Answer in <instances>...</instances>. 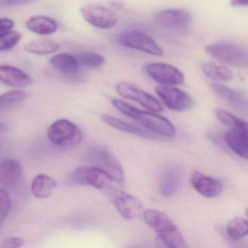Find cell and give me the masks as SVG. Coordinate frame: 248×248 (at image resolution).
<instances>
[{
  "label": "cell",
  "instance_id": "obj_22",
  "mask_svg": "<svg viewBox=\"0 0 248 248\" xmlns=\"http://www.w3.org/2000/svg\"><path fill=\"white\" fill-rule=\"evenodd\" d=\"M50 64L55 69L66 75L78 72L81 66L77 56L65 52L54 55L51 58Z\"/></svg>",
  "mask_w": 248,
  "mask_h": 248
},
{
  "label": "cell",
  "instance_id": "obj_11",
  "mask_svg": "<svg viewBox=\"0 0 248 248\" xmlns=\"http://www.w3.org/2000/svg\"><path fill=\"white\" fill-rule=\"evenodd\" d=\"M116 91L124 99L134 100L153 112H160L163 110V106L157 99L133 83L120 82L116 85Z\"/></svg>",
  "mask_w": 248,
  "mask_h": 248
},
{
  "label": "cell",
  "instance_id": "obj_7",
  "mask_svg": "<svg viewBox=\"0 0 248 248\" xmlns=\"http://www.w3.org/2000/svg\"><path fill=\"white\" fill-rule=\"evenodd\" d=\"M68 182L72 185H88L103 192L113 183L108 175L93 166L78 167L70 175Z\"/></svg>",
  "mask_w": 248,
  "mask_h": 248
},
{
  "label": "cell",
  "instance_id": "obj_29",
  "mask_svg": "<svg viewBox=\"0 0 248 248\" xmlns=\"http://www.w3.org/2000/svg\"><path fill=\"white\" fill-rule=\"evenodd\" d=\"M21 38V33L17 31L10 30L0 33V52L12 49L18 44Z\"/></svg>",
  "mask_w": 248,
  "mask_h": 248
},
{
  "label": "cell",
  "instance_id": "obj_21",
  "mask_svg": "<svg viewBox=\"0 0 248 248\" xmlns=\"http://www.w3.org/2000/svg\"><path fill=\"white\" fill-rule=\"evenodd\" d=\"M26 26L29 31L40 35H49L58 30L55 19L46 16H34L28 19Z\"/></svg>",
  "mask_w": 248,
  "mask_h": 248
},
{
  "label": "cell",
  "instance_id": "obj_8",
  "mask_svg": "<svg viewBox=\"0 0 248 248\" xmlns=\"http://www.w3.org/2000/svg\"><path fill=\"white\" fill-rule=\"evenodd\" d=\"M80 11L87 23L98 29H112L119 22V17L111 9L100 4L83 6Z\"/></svg>",
  "mask_w": 248,
  "mask_h": 248
},
{
  "label": "cell",
  "instance_id": "obj_33",
  "mask_svg": "<svg viewBox=\"0 0 248 248\" xmlns=\"http://www.w3.org/2000/svg\"><path fill=\"white\" fill-rule=\"evenodd\" d=\"M14 27V21L10 18H0V33L8 32Z\"/></svg>",
  "mask_w": 248,
  "mask_h": 248
},
{
  "label": "cell",
  "instance_id": "obj_16",
  "mask_svg": "<svg viewBox=\"0 0 248 248\" xmlns=\"http://www.w3.org/2000/svg\"><path fill=\"white\" fill-rule=\"evenodd\" d=\"M213 91L229 104L240 112L248 114V98L240 92L220 83H212Z\"/></svg>",
  "mask_w": 248,
  "mask_h": 248
},
{
  "label": "cell",
  "instance_id": "obj_10",
  "mask_svg": "<svg viewBox=\"0 0 248 248\" xmlns=\"http://www.w3.org/2000/svg\"><path fill=\"white\" fill-rule=\"evenodd\" d=\"M119 42L125 48L137 50L150 55L161 56L164 54L161 47L153 38L140 31L125 32L119 36Z\"/></svg>",
  "mask_w": 248,
  "mask_h": 248
},
{
  "label": "cell",
  "instance_id": "obj_30",
  "mask_svg": "<svg viewBox=\"0 0 248 248\" xmlns=\"http://www.w3.org/2000/svg\"><path fill=\"white\" fill-rule=\"evenodd\" d=\"M11 209V199L8 192L0 188V228L8 216Z\"/></svg>",
  "mask_w": 248,
  "mask_h": 248
},
{
  "label": "cell",
  "instance_id": "obj_20",
  "mask_svg": "<svg viewBox=\"0 0 248 248\" xmlns=\"http://www.w3.org/2000/svg\"><path fill=\"white\" fill-rule=\"evenodd\" d=\"M22 175V165L18 160L6 158L0 161V186L14 184Z\"/></svg>",
  "mask_w": 248,
  "mask_h": 248
},
{
  "label": "cell",
  "instance_id": "obj_37",
  "mask_svg": "<svg viewBox=\"0 0 248 248\" xmlns=\"http://www.w3.org/2000/svg\"><path fill=\"white\" fill-rule=\"evenodd\" d=\"M129 248H144L141 247V246H133V247Z\"/></svg>",
  "mask_w": 248,
  "mask_h": 248
},
{
  "label": "cell",
  "instance_id": "obj_28",
  "mask_svg": "<svg viewBox=\"0 0 248 248\" xmlns=\"http://www.w3.org/2000/svg\"><path fill=\"white\" fill-rule=\"evenodd\" d=\"M80 65L89 68H96L104 64L103 55L94 52H83L77 55Z\"/></svg>",
  "mask_w": 248,
  "mask_h": 248
},
{
  "label": "cell",
  "instance_id": "obj_1",
  "mask_svg": "<svg viewBox=\"0 0 248 248\" xmlns=\"http://www.w3.org/2000/svg\"><path fill=\"white\" fill-rule=\"evenodd\" d=\"M111 102L113 106L121 113L138 122L150 132L168 138H172L176 135L174 125L164 116L155 112L137 109L120 99H113Z\"/></svg>",
  "mask_w": 248,
  "mask_h": 248
},
{
  "label": "cell",
  "instance_id": "obj_17",
  "mask_svg": "<svg viewBox=\"0 0 248 248\" xmlns=\"http://www.w3.org/2000/svg\"><path fill=\"white\" fill-rule=\"evenodd\" d=\"M0 82L10 87H25L33 83V79L20 68L0 65Z\"/></svg>",
  "mask_w": 248,
  "mask_h": 248
},
{
  "label": "cell",
  "instance_id": "obj_19",
  "mask_svg": "<svg viewBox=\"0 0 248 248\" xmlns=\"http://www.w3.org/2000/svg\"><path fill=\"white\" fill-rule=\"evenodd\" d=\"M181 182V172L176 166L166 168L160 176L159 189L165 198L173 196L179 189Z\"/></svg>",
  "mask_w": 248,
  "mask_h": 248
},
{
  "label": "cell",
  "instance_id": "obj_36",
  "mask_svg": "<svg viewBox=\"0 0 248 248\" xmlns=\"http://www.w3.org/2000/svg\"><path fill=\"white\" fill-rule=\"evenodd\" d=\"M155 244L156 248H169L163 242H162L158 237L156 239Z\"/></svg>",
  "mask_w": 248,
  "mask_h": 248
},
{
  "label": "cell",
  "instance_id": "obj_12",
  "mask_svg": "<svg viewBox=\"0 0 248 248\" xmlns=\"http://www.w3.org/2000/svg\"><path fill=\"white\" fill-rule=\"evenodd\" d=\"M145 71L150 78L161 85H179L185 81V76L179 68L166 63H150L145 66Z\"/></svg>",
  "mask_w": 248,
  "mask_h": 248
},
{
  "label": "cell",
  "instance_id": "obj_31",
  "mask_svg": "<svg viewBox=\"0 0 248 248\" xmlns=\"http://www.w3.org/2000/svg\"><path fill=\"white\" fill-rule=\"evenodd\" d=\"M23 243L24 240L21 237H10L1 242L0 248H20L23 246Z\"/></svg>",
  "mask_w": 248,
  "mask_h": 248
},
{
  "label": "cell",
  "instance_id": "obj_15",
  "mask_svg": "<svg viewBox=\"0 0 248 248\" xmlns=\"http://www.w3.org/2000/svg\"><path fill=\"white\" fill-rule=\"evenodd\" d=\"M190 183L200 195L207 198L219 196L224 189V184L221 181L210 177L199 171H194L192 173Z\"/></svg>",
  "mask_w": 248,
  "mask_h": 248
},
{
  "label": "cell",
  "instance_id": "obj_3",
  "mask_svg": "<svg viewBox=\"0 0 248 248\" xmlns=\"http://www.w3.org/2000/svg\"><path fill=\"white\" fill-rule=\"evenodd\" d=\"M86 159L93 167H97L108 175L113 183L123 186L125 174L117 157L110 149L103 145H93L86 150Z\"/></svg>",
  "mask_w": 248,
  "mask_h": 248
},
{
  "label": "cell",
  "instance_id": "obj_26",
  "mask_svg": "<svg viewBox=\"0 0 248 248\" xmlns=\"http://www.w3.org/2000/svg\"><path fill=\"white\" fill-rule=\"evenodd\" d=\"M226 231L232 240H241L248 235V220L241 217L233 218L227 224Z\"/></svg>",
  "mask_w": 248,
  "mask_h": 248
},
{
  "label": "cell",
  "instance_id": "obj_18",
  "mask_svg": "<svg viewBox=\"0 0 248 248\" xmlns=\"http://www.w3.org/2000/svg\"><path fill=\"white\" fill-rule=\"evenodd\" d=\"M101 119L106 125L122 132H127V133L136 135L140 138H146V139H157V137L153 132L146 131L140 127L128 123L112 115L103 114L101 115Z\"/></svg>",
  "mask_w": 248,
  "mask_h": 248
},
{
  "label": "cell",
  "instance_id": "obj_9",
  "mask_svg": "<svg viewBox=\"0 0 248 248\" xmlns=\"http://www.w3.org/2000/svg\"><path fill=\"white\" fill-rule=\"evenodd\" d=\"M155 92L163 104L168 109L175 112L189 110L195 104L193 99L186 92L177 87L166 85L157 86Z\"/></svg>",
  "mask_w": 248,
  "mask_h": 248
},
{
  "label": "cell",
  "instance_id": "obj_35",
  "mask_svg": "<svg viewBox=\"0 0 248 248\" xmlns=\"http://www.w3.org/2000/svg\"><path fill=\"white\" fill-rule=\"evenodd\" d=\"M231 4L235 7H242V6H248V0H234L231 1Z\"/></svg>",
  "mask_w": 248,
  "mask_h": 248
},
{
  "label": "cell",
  "instance_id": "obj_6",
  "mask_svg": "<svg viewBox=\"0 0 248 248\" xmlns=\"http://www.w3.org/2000/svg\"><path fill=\"white\" fill-rule=\"evenodd\" d=\"M118 212L124 218L134 220L144 214V207L140 199L111 185L105 191Z\"/></svg>",
  "mask_w": 248,
  "mask_h": 248
},
{
  "label": "cell",
  "instance_id": "obj_24",
  "mask_svg": "<svg viewBox=\"0 0 248 248\" xmlns=\"http://www.w3.org/2000/svg\"><path fill=\"white\" fill-rule=\"evenodd\" d=\"M59 44L51 39H37L25 45V50L30 53L39 55L53 53L59 50Z\"/></svg>",
  "mask_w": 248,
  "mask_h": 248
},
{
  "label": "cell",
  "instance_id": "obj_5",
  "mask_svg": "<svg viewBox=\"0 0 248 248\" xmlns=\"http://www.w3.org/2000/svg\"><path fill=\"white\" fill-rule=\"evenodd\" d=\"M48 140L54 145L62 147H72L78 145L83 139V132L77 125L68 119L55 121L49 126Z\"/></svg>",
  "mask_w": 248,
  "mask_h": 248
},
{
  "label": "cell",
  "instance_id": "obj_38",
  "mask_svg": "<svg viewBox=\"0 0 248 248\" xmlns=\"http://www.w3.org/2000/svg\"><path fill=\"white\" fill-rule=\"evenodd\" d=\"M246 215H247V217L248 218V208H247V209H246Z\"/></svg>",
  "mask_w": 248,
  "mask_h": 248
},
{
  "label": "cell",
  "instance_id": "obj_27",
  "mask_svg": "<svg viewBox=\"0 0 248 248\" xmlns=\"http://www.w3.org/2000/svg\"><path fill=\"white\" fill-rule=\"evenodd\" d=\"M26 97V93L21 90H11L0 95V112L19 104Z\"/></svg>",
  "mask_w": 248,
  "mask_h": 248
},
{
  "label": "cell",
  "instance_id": "obj_14",
  "mask_svg": "<svg viewBox=\"0 0 248 248\" xmlns=\"http://www.w3.org/2000/svg\"><path fill=\"white\" fill-rule=\"evenodd\" d=\"M192 16L184 9H166L160 10L155 16L157 24L166 29L185 32L190 28Z\"/></svg>",
  "mask_w": 248,
  "mask_h": 248
},
{
  "label": "cell",
  "instance_id": "obj_34",
  "mask_svg": "<svg viewBox=\"0 0 248 248\" xmlns=\"http://www.w3.org/2000/svg\"><path fill=\"white\" fill-rule=\"evenodd\" d=\"M7 131H8V128H7V124L0 122V142L5 137L6 134L7 133Z\"/></svg>",
  "mask_w": 248,
  "mask_h": 248
},
{
  "label": "cell",
  "instance_id": "obj_23",
  "mask_svg": "<svg viewBox=\"0 0 248 248\" xmlns=\"http://www.w3.org/2000/svg\"><path fill=\"white\" fill-rule=\"evenodd\" d=\"M57 187V183L52 178L45 174H39L33 179L31 184V192L38 199L49 198Z\"/></svg>",
  "mask_w": 248,
  "mask_h": 248
},
{
  "label": "cell",
  "instance_id": "obj_25",
  "mask_svg": "<svg viewBox=\"0 0 248 248\" xmlns=\"http://www.w3.org/2000/svg\"><path fill=\"white\" fill-rule=\"evenodd\" d=\"M202 72L211 80L218 82L230 81L233 74L228 68L213 62H205L202 65Z\"/></svg>",
  "mask_w": 248,
  "mask_h": 248
},
{
  "label": "cell",
  "instance_id": "obj_32",
  "mask_svg": "<svg viewBox=\"0 0 248 248\" xmlns=\"http://www.w3.org/2000/svg\"><path fill=\"white\" fill-rule=\"evenodd\" d=\"M207 136L209 138L210 141H212L214 144L217 145L224 146L226 147L225 140H224V134L221 135L219 132L216 131H209L207 132Z\"/></svg>",
  "mask_w": 248,
  "mask_h": 248
},
{
  "label": "cell",
  "instance_id": "obj_4",
  "mask_svg": "<svg viewBox=\"0 0 248 248\" xmlns=\"http://www.w3.org/2000/svg\"><path fill=\"white\" fill-rule=\"evenodd\" d=\"M205 51L223 64L237 68H248V48L246 47L220 42L207 45Z\"/></svg>",
  "mask_w": 248,
  "mask_h": 248
},
{
  "label": "cell",
  "instance_id": "obj_2",
  "mask_svg": "<svg viewBox=\"0 0 248 248\" xmlns=\"http://www.w3.org/2000/svg\"><path fill=\"white\" fill-rule=\"evenodd\" d=\"M144 222L169 248H188L186 241L173 220L163 212L147 210L142 215Z\"/></svg>",
  "mask_w": 248,
  "mask_h": 248
},
{
  "label": "cell",
  "instance_id": "obj_13",
  "mask_svg": "<svg viewBox=\"0 0 248 248\" xmlns=\"http://www.w3.org/2000/svg\"><path fill=\"white\" fill-rule=\"evenodd\" d=\"M227 147L242 158L248 160V122L238 118L224 133Z\"/></svg>",
  "mask_w": 248,
  "mask_h": 248
}]
</instances>
